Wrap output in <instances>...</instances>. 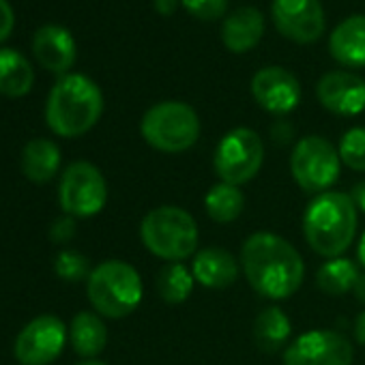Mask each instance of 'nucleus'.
Returning a JSON list of instances; mask_svg holds the SVG:
<instances>
[{
    "instance_id": "15",
    "label": "nucleus",
    "mask_w": 365,
    "mask_h": 365,
    "mask_svg": "<svg viewBox=\"0 0 365 365\" xmlns=\"http://www.w3.org/2000/svg\"><path fill=\"white\" fill-rule=\"evenodd\" d=\"M33 52L46 69L63 76L71 69L78 54L73 35L61 24H43L37 29L33 37Z\"/></svg>"
},
{
    "instance_id": "23",
    "label": "nucleus",
    "mask_w": 365,
    "mask_h": 365,
    "mask_svg": "<svg viewBox=\"0 0 365 365\" xmlns=\"http://www.w3.org/2000/svg\"><path fill=\"white\" fill-rule=\"evenodd\" d=\"M245 207L243 192L237 185H228V182H217L205 196V209L207 215L215 224H232L241 217Z\"/></svg>"
},
{
    "instance_id": "21",
    "label": "nucleus",
    "mask_w": 365,
    "mask_h": 365,
    "mask_svg": "<svg viewBox=\"0 0 365 365\" xmlns=\"http://www.w3.org/2000/svg\"><path fill=\"white\" fill-rule=\"evenodd\" d=\"M33 67L24 54L11 48H0V93L22 97L33 88Z\"/></svg>"
},
{
    "instance_id": "10",
    "label": "nucleus",
    "mask_w": 365,
    "mask_h": 365,
    "mask_svg": "<svg viewBox=\"0 0 365 365\" xmlns=\"http://www.w3.org/2000/svg\"><path fill=\"white\" fill-rule=\"evenodd\" d=\"M354 348L346 335L314 329L299 335L284 352V365H352Z\"/></svg>"
},
{
    "instance_id": "13",
    "label": "nucleus",
    "mask_w": 365,
    "mask_h": 365,
    "mask_svg": "<svg viewBox=\"0 0 365 365\" xmlns=\"http://www.w3.org/2000/svg\"><path fill=\"white\" fill-rule=\"evenodd\" d=\"M252 95L271 114H288L301 101V84L284 67H264L252 78Z\"/></svg>"
},
{
    "instance_id": "7",
    "label": "nucleus",
    "mask_w": 365,
    "mask_h": 365,
    "mask_svg": "<svg viewBox=\"0 0 365 365\" xmlns=\"http://www.w3.org/2000/svg\"><path fill=\"white\" fill-rule=\"evenodd\" d=\"M341 159L337 148L322 135L301 138L290 155V172L297 185L307 194H324L339 178Z\"/></svg>"
},
{
    "instance_id": "16",
    "label": "nucleus",
    "mask_w": 365,
    "mask_h": 365,
    "mask_svg": "<svg viewBox=\"0 0 365 365\" xmlns=\"http://www.w3.org/2000/svg\"><path fill=\"white\" fill-rule=\"evenodd\" d=\"M192 273L205 288L222 290L239 279V260L222 247H207L196 254Z\"/></svg>"
},
{
    "instance_id": "20",
    "label": "nucleus",
    "mask_w": 365,
    "mask_h": 365,
    "mask_svg": "<svg viewBox=\"0 0 365 365\" xmlns=\"http://www.w3.org/2000/svg\"><path fill=\"white\" fill-rule=\"evenodd\" d=\"M290 335H292L290 318L279 307H267L256 316L254 339L262 352L273 354V352L282 350L284 346H288Z\"/></svg>"
},
{
    "instance_id": "36",
    "label": "nucleus",
    "mask_w": 365,
    "mask_h": 365,
    "mask_svg": "<svg viewBox=\"0 0 365 365\" xmlns=\"http://www.w3.org/2000/svg\"><path fill=\"white\" fill-rule=\"evenodd\" d=\"M356 260L365 267V232H363V237L359 241V247H356Z\"/></svg>"
},
{
    "instance_id": "31",
    "label": "nucleus",
    "mask_w": 365,
    "mask_h": 365,
    "mask_svg": "<svg viewBox=\"0 0 365 365\" xmlns=\"http://www.w3.org/2000/svg\"><path fill=\"white\" fill-rule=\"evenodd\" d=\"M350 198H352V202H354L356 211L365 213V180L356 182V185L352 187V192H350Z\"/></svg>"
},
{
    "instance_id": "12",
    "label": "nucleus",
    "mask_w": 365,
    "mask_h": 365,
    "mask_svg": "<svg viewBox=\"0 0 365 365\" xmlns=\"http://www.w3.org/2000/svg\"><path fill=\"white\" fill-rule=\"evenodd\" d=\"M271 11L277 31L297 43H312L324 33L320 0H273Z\"/></svg>"
},
{
    "instance_id": "25",
    "label": "nucleus",
    "mask_w": 365,
    "mask_h": 365,
    "mask_svg": "<svg viewBox=\"0 0 365 365\" xmlns=\"http://www.w3.org/2000/svg\"><path fill=\"white\" fill-rule=\"evenodd\" d=\"M359 269L352 260L348 258H331L329 262H324L318 273H316V284L324 294L331 297H341L348 290L354 288V282L359 277Z\"/></svg>"
},
{
    "instance_id": "14",
    "label": "nucleus",
    "mask_w": 365,
    "mask_h": 365,
    "mask_svg": "<svg viewBox=\"0 0 365 365\" xmlns=\"http://www.w3.org/2000/svg\"><path fill=\"white\" fill-rule=\"evenodd\" d=\"M318 101L333 114L356 116L365 110V80L350 71H329L318 80Z\"/></svg>"
},
{
    "instance_id": "18",
    "label": "nucleus",
    "mask_w": 365,
    "mask_h": 365,
    "mask_svg": "<svg viewBox=\"0 0 365 365\" xmlns=\"http://www.w3.org/2000/svg\"><path fill=\"white\" fill-rule=\"evenodd\" d=\"M331 56L346 67H365V16L339 22L329 39Z\"/></svg>"
},
{
    "instance_id": "34",
    "label": "nucleus",
    "mask_w": 365,
    "mask_h": 365,
    "mask_svg": "<svg viewBox=\"0 0 365 365\" xmlns=\"http://www.w3.org/2000/svg\"><path fill=\"white\" fill-rule=\"evenodd\" d=\"M354 337L361 346H365V312H361L354 320Z\"/></svg>"
},
{
    "instance_id": "5",
    "label": "nucleus",
    "mask_w": 365,
    "mask_h": 365,
    "mask_svg": "<svg viewBox=\"0 0 365 365\" xmlns=\"http://www.w3.org/2000/svg\"><path fill=\"white\" fill-rule=\"evenodd\" d=\"M86 292L101 316L125 318L142 301V277L129 262L106 260L91 271Z\"/></svg>"
},
{
    "instance_id": "4",
    "label": "nucleus",
    "mask_w": 365,
    "mask_h": 365,
    "mask_svg": "<svg viewBox=\"0 0 365 365\" xmlns=\"http://www.w3.org/2000/svg\"><path fill=\"white\" fill-rule=\"evenodd\" d=\"M140 239L144 247L168 262H182L198 247V224L180 207H157L148 211L140 224Z\"/></svg>"
},
{
    "instance_id": "33",
    "label": "nucleus",
    "mask_w": 365,
    "mask_h": 365,
    "mask_svg": "<svg viewBox=\"0 0 365 365\" xmlns=\"http://www.w3.org/2000/svg\"><path fill=\"white\" fill-rule=\"evenodd\" d=\"M153 5H155L157 14H161V16H172V14L176 11L178 0H153Z\"/></svg>"
},
{
    "instance_id": "3",
    "label": "nucleus",
    "mask_w": 365,
    "mask_h": 365,
    "mask_svg": "<svg viewBox=\"0 0 365 365\" xmlns=\"http://www.w3.org/2000/svg\"><path fill=\"white\" fill-rule=\"evenodd\" d=\"M356 207L348 194L324 192L312 198L303 215L307 245L322 258H339L356 235Z\"/></svg>"
},
{
    "instance_id": "2",
    "label": "nucleus",
    "mask_w": 365,
    "mask_h": 365,
    "mask_svg": "<svg viewBox=\"0 0 365 365\" xmlns=\"http://www.w3.org/2000/svg\"><path fill=\"white\" fill-rule=\"evenodd\" d=\"M101 112V88L84 73H65L50 91L46 120L56 135L78 138L97 125Z\"/></svg>"
},
{
    "instance_id": "17",
    "label": "nucleus",
    "mask_w": 365,
    "mask_h": 365,
    "mask_svg": "<svg viewBox=\"0 0 365 365\" xmlns=\"http://www.w3.org/2000/svg\"><path fill=\"white\" fill-rule=\"evenodd\" d=\"M264 35V18L256 7H239L222 26V41L230 52L243 54L258 46Z\"/></svg>"
},
{
    "instance_id": "26",
    "label": "nucleus",
    "mask_w": 365,
    "mask_h": 365,
    "mask_svg": "<svg viewBox=\"0 0 365 365\" xmlns=\"http://www.w3.org/2000/svg\"><path fill=\"white\" fill-rule=\"evenodd\" d=\"M339 159L354 172H365V127L346 131L339 140Z\"/></svg>"
},
{
    "instance_id": "22",
    "label": "nucleus",
    "mask_w": 365,
    "mask_h": 365,
    "mask_svg": "<svg viewBox=\"0 0 365 365\" xmlns=\"http://www.w3.org/2000/svg\"><path fill=\"white\" fill-rule=\"evenodd\" d=\"M71 346L80 356H97L108 344V329L103 320L93 312H80L69 329Z\"/></svg>"
},
{
    "instance_id": "27",
    "label": "nucleus",
    "mask_w": 365,
    "mask_h": 365,
    "mask_svg": "<svg viewBox=\"0 0 365 365\" xmlns=\"http://www.w3.org/2000/svg\"><path fill=\"white\" fill-rule=\"evenodd\" d=\"M54 271L61 279L65 282H80L84 277L91 275V267H88V258L76 250H65L56 256L54 262Z\"/></svg>"
},
{
    "instance_id": "8",
    "label": "nucleus",
    "mask_w": 365,
    "mask_h": 365,
    "mask_svg": "<svg viewBox=\"0 0 365 365\" xmlns=\"http://www.w3.org/2000/svg\"><path fill=\"white\" fill-rule=\"evenodd\" d=\"M264 144L260 135L250 127H237L228 131L213 155V168L220 182L228 185H245L262 168Z\"/></svg>"
},
{
    "instance_id": "11",
    "label": "nucleus",
    "mask_w": 365,
    "mask_h": 365,
    "mask_svg": "<svg viewBox=\"0 0 365 365\" xmlns=\"http://www.w3.org/2000/svg\"><path fill=\"white\" fill-rule=\"evenodd\" d=\"M67 341V327L56 316H39L31 320L16 339V359L22 365L54 363Z\"/></svg>"
},
{
    "instance_id": "28",
    "label": "nucleus",
    "mask_w": 365,
    "mask_h": 365,
    "mask_svg": "<svg viewBox=\"0 0 365 365\" xmlns=\"http://www.w3.org/2000/svg\"><path fill=\"white\" fill-rule=\"evenodd\" d=\"M192 16L200 20H217L226 14L228 0H180Z\"/></svg>"
},
{
    "instance_id": "1",
    "label": "nucleus",
    "mask_w": 365,
    "mask_h": 365,
    "mask_svg": "<svg viewBox=\"0 0 365 365\" xmlns=\"http://www.w3.org/2000/svg\"><path fill=\"white\" fill-rule=\"evenodd\" d=\"M241 267L250 286L264 299L282 301L292 297L305 277L301 254L284 237L254 232L241 247Z\"/></svg>"
},
{
    "instance_id": "19",
    "label": "nucleus",
    "mask_w": 365,
    "mask_h": 365,
    "mask_svg": "<svg viewBox=\"0 0 365 365\" xmlns=\"http://www.w3.org/2000/svg\"><path fill=\"white\" fill-rule=\"evenodd\" d=\"M61 168V148L46 138L31 140L22 150V172L33 182H48Z\"/></svg>"
},
{
    "instance_id": "32",
    "label": "nucleus",
    "mask_w": 365,
    "mask_h": 365,
    "mask_svg": "<svg viewBox=\"0 0 365 365\" xmlns=\"http://www.w3.org/2000/svg\"><path fill=\"white\" fill-rule=\"evenodd\" d=\"M290 135H292V127H290L286 120H282V123H277V125L273 127V138H275V142L284 144V142L290 140Z\"/></svg>"
},
{
    "instance_id": "30",
    "label": "nucleus",
    "mask_w": 365,
    "mask_h": 365,
    "mask_svg": "<svg viewBox=\"0 0 365 365\" xmlns=\"http://www.w3.org/2000/svg\"><path fill=\"white\" fill-rule=\"evenodd\" d=\"M14 24H16V14L11 3L9 0H0V43L11 35Z\"/></svg>"
},
{
    "instance_id": "6",
    "label": "nucleus",
    "mask_w": 365,
    "mask_h": 365,
    "mask_svg": "<svg viewBox=\"0 0 365 365\" xmlns=\"http://www.w3.org/2000/svg\"><path fill=\"white\" fill-rule=\"evenodd\" d=\"M140 131L146 144L159 153H185L200 138V118L190 103L161 101L146 110Z\"/></svg>"
},
{
    "instance_id": "35",
    "label": "nucleus",
    "mask_w": 365,
    "mask_h": 365,
    "mask_svg": "<svg viewBox=\"0 0 365 365\" xmlns=\"http://www.w3.org/2000/svg\"><path fill=\"white\" fill-rule=\"evenodd\" d=\"M352 292H354V297H356L359 303H365V273H361V275L356 277Z\"/></svg>"
},
{
    "instance_id": "29",
    "label": "nucleus",
    "mask_w": 365,
    "mask_h": 365,
    "mask_svg": "<svg viewBox=\"0 0 365 365\" xmlns=\"http://www.w3.org/2000/svg\"><path fill=\"white\" fill-rule=\"evenodd\" d=\"M50 237L54 243H67L76 237V222L73 217H61L54 222L52 230H50Z\"/></svg>"
},
{
    "instance_id": "24",
    "label": "nucleus",
    "mask_w": 365,
    "mask_h": 365,
    "mask_svg": "<svg viewBox=\"0 0 365 365\" xmlns=\"http://www.w3.org/2000/svg\"><path fill=\"white\" fill-rule=\"evenodd\" d=\"M194 273L182 264V262H168L159 273H157V294L170 303L178 305L182 301H187L192 290H194Z\"/></svg>"
},
{
    "instance_id": "37",
    "label": "nucleus",
    "mask_w": 365,
    "mask_h": 365,
    "mask_svg": "<svg viewBox=\"0 0 365 365\" xmlns=\"http://www.w3.org/2000/svg\"><path fill=\"white\" fill-rule=\"evenodd\" d=\"M78 365H108V363H101V361H84V363H78Z\"/></svg>"
},
{
    "instance_id": "9",
    "label": "nucleus",
    "mask_w": 365,
    "mask_h": 365,
    "mask_svg": "<svg viewBox=\"0 0 365 365\" xmlns=\"http://www.w3.org/2000/svg\"><path fill=\"white\" fill-rule=\"evenodd\" d=\"M108 200V185L101 170L88 161L71 163L58 187V202L69 217H93Z\"/></svg>"
}]
</instances>
